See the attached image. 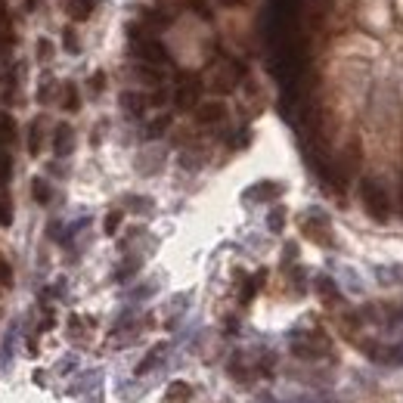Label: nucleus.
I'll return each instance as SVG.
<instances>
[{
  "mask_svg": "<svg viewBox=\"0 0 403 403\" xmlns=\"http://www.w3.org/2000/svg\"><path fill=\"white\" fill-rule=\"evenodd\" d=\"M360 202H363V211L376 223L391 221V192H388V186L378 177H363L360 180Z\"/></svg>",
  "mask_w": 403,
  "mask_h": 403,
  "instance_id": "1",
  "label": "nucleus"
},
{
  "mask_svg": "<svg viewBox=\"0 0 403 403\" xmlns=\"http://www.w3.org/2000/svg\"><path fill=\"white\" fill-rule=\"evenodd\" d=\"M130 53H134V59L146 62V66H165L168 62V50L161 46L155 37H146V35H137L134 28H130Z\"/></svg>",
  "mask_w": 403,
  "mask_h": 403,
  "instance_id": "2",
  "label": "nucleus"
},
{
  "mask_svg": "<svg viewBox=\"0 0 403 403\" xmlns=\"http://www.w3.org/2000/svg\"><path fill=\"white\" fill-rule=\"evenodd\" d=\"M301 232L310 239V242L323 245V248H332L335 239H332V227H329V217L320 214V211H310L301 217Z\"/></svg>",
  "mask_w": 403,
  "mask_h": 403,
  "instance_id": "3",
  "label": "nucleus"
},
{
  "mask_svg": "<svg viewBox=\"0 0 403 403\" xmlns=\"http://www.w3.org/2000/svg\"><path fill=\"white\" fill-rule=\"evenodd\" d=\"M202 99V81L196 75H180L177 78V87H174V103L177 108H183V112H190V108H196Z\"/></svg>",
  "mask_w": 403,
  "mask_h": 403,
  "instance_id": "4",
  "label": "nucleus"
},
{
  "mask_svg": "<svg viewBox=\"0 0 403 403\" xmlns=\"http://www.w3.org/2000/svg\"><path fill=\"white\" fill-rule=\"evenodd\" d=\"M292 354L301 356V360H320V356L329 354V341L320 338L314 332V335H294L292 338Z\"/></svg>",
  "mask_w": 403,
  "mask_h": 403,
  "instance_id": "5",
  "label": "nucleus"
},
{
  "mask_svg": "<svg viewBox=\"0 0 403 403\" xmlns=\"http://www.w3.org/2000/svg\"><path fill=\"white\" fill-rule=\"evenodd\" d=\"M239 75H242V68L232 66V62H217V68L208 78V84H211V90H221V93H230L236 87Z\"/></svg>",
  "mask_w": 403,
  "mask_h": 403,
  "instance_id": "6",
  "label": "nucleus"
},
{
  "mask_svg": "<svg viewBox=\"0 0 403 403\" xmlns=\"http://www.w3.org/2000/svg\"><path fill=\"white\" fill-rule=\"evenodd\" d=\"M223 118H227V106L217 103V99H211V103H199V106H196V121L202 124V128L221 124Z\"/></svg>",
  "mask_w": 403,
  "mask_h": 403,
  "instance_id": "7",
  "label": "nucleus"
},
{
  "mask_svg": "<svg viewBox=\"0 0 403 403\" xmlns=\"http://www.w3.org/2000/svg\"><path fill=\"white\" fill-rule=\"evenodd\" d=\"M118 103H121V108L128 115H134V118H140V115L149 108V97H143L140 90H124L121 97H118Z\"/></svg>",
  "mask_w": 403,
  "mask_h": 403,
  "instance_id": "8",
  "label": "nucleus"
},
{
  "mask_svg": "<svg viewBox=\"0 0 403 403\" xmlns=\"http://www.w3.org/2000/svg\"><path fill=\"white\" fill-rule=\"evenodd\" d=\"M283 190H285V186L276 183V180H261V183H254L252 190L245 192V199H252V202H270V199L283 196Z\"/></svg>",
  "mask_w": 403,
  "mask_h": 403,
  "instance_id": "9",
  "label": "nucleus"
},
{
  "mask_svg": "<svg viewBox=\"0 0 403 403\" xmlns=\"http://www.w3.org/2000/svg\"><path fill=\"white\" fill-rule=\"evenodd\" d=\"M75 149V130L68 124H59L56 134H53V152L56 155H68Z\"/></svg>",
  "mask_w": 403,
  "mask_h": 403,
  "instance_id": "10",
  "label": "nucleus"
},
{
  "mask_svg": "<svg viewBox=\"0 0 403 403\" xmlns=\"http://www.w3.org/2000/svg\"><path fill=\"white\" fill-rule=\"evenodd\" d=\"M376 363H388V366H403V345H378Z\"/></svg>",
  "mask_w": 403,
  "mask_h": 403,
  "instance_id": "11",
  "label": "nucleus"
},
{
  "mask_svg": "<svg viewBox=\"0 0 403 403\" xmlns=\"http://www.w3.org/2000/svg\"><path fill=\"white\" fill-rule=\"evenodd\" d=\"M192 397V388L186 385V382H170L168 385V391H165V400L161 403H190Z\"/></svg>",
  "mask_w": 403,
  "mask_h": 403,
  "instance_id": "12",
  "label": "nucleus"
},
{
  "mask_svg": "<svg viewBox=\"0 0 403 403\" xmlns=\"http://www.w3.org/2000/svg\"><path fill=\"white\" fill-rule=\"evenodd\" d=\"M93 6H97V0H68V16L75 22H84V19H90Z\"/></svg>",
  "mask_w": 403,
  "mask_h": 403,
  "instance_id": "13",
  "label": "nucleus"
},
{
  "mask_svg": "<svg viewBox=\"0 0 403 403\" xmlns=\"http://www.w3.org/2000/svg\"><path fill=\"white\" fill-rule=\"evenodd\" d=\"M316 292H320V298L326 301V304H338V301H341L335 283H332L329 276H320V279H316Z\"/></svg>",
  "mask_w": 403,
  "mask_h": 403,
  "instance_id": "14",
  "label": "nucleus"
},
{
  "mask_svg": "<svg viewBox=\"0 0 403 403\" xmlns=\"http://www.w3.org/2000/svg\"><path fill=\"white\" fill-rule=\"evenodd\" d=\"M13 137H16V118H13L10 112H0V149H4V146H10Z\"/></svg>",
  "mask_w": 403,
  "mask_h": 403,
  "instance_id": "15",
  "label": "nucleus"
},
{
  "mask_svg": "<svg viewBox=\"0 0 403 403\" xmlns=\"http://www.w3.org/2000/svg\"><path fill=\"white\" fill-rule=\"evenodd\" d=\"M41 149H44V124H41V118H37L35 124H31V130H28V152L37 155Z\"/></svg>",
  "mask_w": 403,
  "mask_h": 403,
  "instance_id": "16",
  "label": "nucleus"
},
{
  "mask_svg": "<svg viewBox=\"0 0 403 403\" xmlns=\"http://www.w3.org/2000/svg\"><path fill=\"white\" fill-rule=\"evenodd\" d=\"M78 106H81L78 87L75 84H66V87H62V108H66V112H78Z\"/></svg>",
  "mask_w": 403,
  "mask_h": 403,
  "instance_id": "17",
  "label": "nucleus"
},
{
  "mask_svg": "<svg viewBox=\"0 0 403 403\" xmlns=\"http://www.w3.org/2000/svg\"><path fill=\"white\" fill-rule=\"evenodd\" d=\"M161 354H165V347H152V351L146 354L143 360H140V366H137V376H146V372H152V366H155V363L161 360Z\"/></svg>",
  "mask_w": 403,
  "mask_h": 403,
  "instance_id": "18",
  "label": "nucleus"
},
{
  "mask_svg": "<svg viewBox=\"0 0 403 403\" xmlns=\"http://www.w3.org/2000/svg\"><path fill=\"white\" fill-rule=\"evenodd\" d=\"M10 177H13V159L6 149H0V190L10 183Z\"/></svg>",
  "mask_w": 403,
  "mask_h": 403,
  "instance_id": "19",
  "label": "nucleus"
},
{
  "mask_svg": "<svg viewBox=\"0 0 403 403\" xmlns=\"http://www.w3.org/2000/svg\"><path fill=\"white\" fill-rule=\"evenodd\" d=\"M31 196H35V202L46 205L53 192H50V186H46V180H41V177H37V180H31Z\"/></svg>",
  "mask_w": 403,
  "mask_h": 403,
  "instance_id": "20",
  "label": "nucleus"
},
{
  "mask_svg": "<svg viewBox=\"0 0 403 403\" xmlns=\"http://www.w3.org/2000/svg\"><path fill=\"white\" fill-rule=\"evenodd\" d=\"M168 124H170V115H159L149 128H146V140H155V137H161L168 130Z\"/></svg>",
  "mask_w": 403,
  "mask_h": 403,
  "instance_id": "21",
  "label": "nucleus"
},
{
  "mask_svg": "<svg viewBox=\"0 0 403 403\" xmlns=\"http://www.w3.org/2000/svg\"><path fill=\"white\" fill-rule=\"evenodd\" d=\"M267 227H270V232H283L285 230V208H273V211H270Z\"/></svg>",
  "mask_w": 403,
  "mask_h": 403,
  "instance_id": "22",
  "label": "nucleus"
},
{
  "mask_svg": "<svg viewBox=\"0 0 403 403\" xmlns=\"http://www.w3.org/2000/svg\"><path fill=\"white\" fill-rule=\"evenodd\" d=\"M121 227V211H108L106 214V221H103V230H106V236H115Z\"/></svg>",
  "mask_w": 403,
  "mask_h": 403,
  "instance_id": "23",
  "label": "nucleus"
},
{
  "mask_svg": "<svg viewBox=\"0 0 403 403\" xmlns=\"http://www.w3.org/2000/svg\"><path fill=\"white\" fill-rule=\"evenodd\" d=\"M245 369L248 366H245V363H239V356L230 363V376L232 378H239V382H252V372H245Z\"/></svg>",
  "mask_w": 403,
  "mask_h": 403,
  "instance_id": "24",
  "label": "nucleus"
},
{
  "mask_svg": "<svg viewBox=\"0 0 403 403\" xmlns=\"http://www.w3.org/2000/svg\"><path fill=\"white\" fill-rule=\"evenodd\" d=\"M13 223V205L6 196H0V227H10Z\"/></svg>",
  "mask_w": 403,
  "mask_h": 403,
  "instance_id": "25",
  "label": "nucleus"
},
{
  "mask_svg": "<svg viewBox=\"0 0 403 403\" xmlns=\"http://www.w3.org/2000/svg\"><path fill=\"white\" fill-rule=\"evenodd\" d=\"M261 283H264V273H258V276H252V279H248V289H245V294H242V301H245V304L254 298V292L261 289Z\"/></svg>",
  "mask_w": 403,
  "mask_h": 403,
  "instance_id": "26",
  "label": "nucleus"
},
{
  "mask_svg": "<svg viewBox=\"0 0 403 403\" xmlns=\"http://www.w3.org/2000/svg\"><path fill=\"white\" fill-rule=\"evenodd\" d=\"M62 46H66L68 53H78V50H81V46H78V41H75V31H72V28L62 31Z\"/></svg>",
  "mask_w": 403,
  "mask_h": 403,
  "instance_id": "27",
  "label": "nucleus"
},
{
  "mask_svg": "<svg viewBox=\"0 0 403 403\" xmlns=\"http://www.w3.org/2000/svg\"><path fill=\"white\" fill-rule=\"evenodd\" d=\"M0 285H6V289L13 285V267L6 261H0Z\"/></svg>",
  "mask_w": 403,
  "mask_h": 403,
  "instance_id": "28",
  "label": "nucleus"
},
{
  "mask_svg": "<svg viewBox=\"0 0 403 403\" xmlns=\"http://www.w3.org/2000/svg\"><path fill=\"white\" fill-rule=\"evenodd\" d=\"M10 46H13V35H10V31H0V56H4Z\"/></svg>",
  "mask_w": 403,
  "mask_h": 403,
  "instance_id": "29",
  "label": "nucleus"
},
{
  "mask_svg": "<svg viewBox=\"0 0 403 403\" xmlns=\"http://www.w3.org/2000/svg\"><path fill=\"white\" fill-rule=\"evenodd\" d=\"M103 84H106V75H103V72H97V75H93V78H90V87H93V90H97V93H99V90H103Z\"/></svg>",
  "mask_w": 403,
  "mask_h": 403,
  "instance_id": "30",
  "label": "nucleus"
},
{
  "mask_svg": "<svg viewBox=\"0 0 403 403\" xmlns=\"http://www.w3.org/2000/svg\"><path fill=\"white\" fill-rule=\"evenodd\" d=\"M50 50H53V46L46 44V41H41V59H46V56H50Z\"/></svg>",
  "mask_w": 403,
  "mask_h": 403,
  "instance_id": "31",
  "label": "nucleus"
},
{
  "mask_svg": "<svg viewBox=\"0 0 403 403\" xmlns=\"http://www.w3.org/2000/svg\"><path fill=\"white\" fill-rule=\"evenodd\" d=\"M397 202H400V214H403V180H400V192H397Z\"/></svg>",
  "mask_w": 403,
  "mask_h": 403,
  "instance_id": "32",
  "label": "nucleus"
},
{
  "mask_svg": "<svg viewBox=\"0 0 403 403\" xmlns=\"http://www.w3.org/2000/svg\"><path fill=\"white\" fill-rule=\"evenodd\" d=\"M223 6H236V4H242V0H221Z\"/></svg>",
  "mask_w": 403,
  "mask_h": 403,
  "instance_id": "33",
  "label": "nucleus"
},
{
  "mask_svg": "<svg viewBox=\"0 0 403 403\" xmlns=\"http://www.w3.org/2000/svg\"><path fill=\"white\" fill-rule=\"evenodd\" d=\"M6 22V10H4V4H0V25Z\"/></svg>",
  "mask_w": 403,
  "mask_h": 403,
  "instance_id": "34",
  "label": "nucleus"
},
{
  "mask_svg": "<svg viewBox=\"0 0 403 403\" xmlns=\"http://www.w3.org/2000/svg\"><path fill=\"white\" fill-rule=\"evenodd\" d=\"M0 4H4V0H0Z\"/></svg>",
  "mask_w": 403,
  "mask_h": 403,
  "instance_id": "35",
  "label": "nucleus"
}]
</instances>
